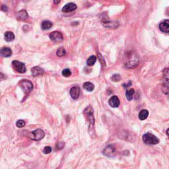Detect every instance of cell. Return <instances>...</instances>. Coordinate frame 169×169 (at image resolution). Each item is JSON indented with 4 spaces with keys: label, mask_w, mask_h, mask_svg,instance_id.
<instances>
[{
    "label": "cell",
    "mask_w": 169,
    "mask_h": 169,
    "mask_svg": "<svg viewBox=\"0 0 169 169\" xmlns=\"http://www.w3.org/2000/svg\"><path fill=\"white\" fill-rule=\"evenodd\" d=\"M111 79H112L113 81H119L121 79V77H120V75L119 74H114V75L112 76V78H111Z\"/></svg>",
    "instance_id": "cell-27"
},
{
    "label": "cell",
    "mask_w": 169,
    "mask_h": 169,
    "mask_svg": "<svg viewBox=\"0 0 169 169\" xmlns=\"http://www.w3.org/2000/svg\"><path fill=\"white\" fill-rule=\"evenodd\" d=\"M142 140L145 144L156 145L159 143V140L153 134L147 133L144 134L142 137Z\"/></svg>",
    "instance_id": "cell-2"
},
{
    "label": "cell",
    "mask_w": 169,
    "mask_h": 169,
    "mask_svg": "<svg viewBox=\"0 0 169 169\" xmlns=\"http://www.w3.org/2000/svg\"><path fill=\"white\" fill-rule=\"evenodd\" d=\"M69 92H70V95L71 96V98L74 99V100L77 99L80 95L81 92L80 88L79 87H73L70 89Z\"/></svg>",
    "instance_id": "cell-11"
},
{
    "label": "cell",
    "mask_w": 169,
    "mask_h": 169,
    "mask_svg": "<svg viewBox=\"0 0 169 169\" xmlns=\"http://www.w3.org/2000/svg\"><path fill=\"white\" fill-rule=\"evenodd\" d=\"M1 54L3 57H10L12 55V50L8 47H4L1 50Z\"/></svg>",
    "instance_id": "cell-16"
},
{
    "label": "cell",
    "mask_w": 169,
    "mask_h": 169,
    "mask_svg": "<svg viewBox=\"0 0 169 169\" xmlns=\"http://www.w3.org/2000/svg\"><path fill=\"white\" fill-rule=\"evenodd\" d=\"M28 136L32 140L40 141L44 138L45 133L42 129H37L28 134Z\"/></svg>",
    "instance_id": "cell-5"
},
{
    "label": "cell",
    "mask_w": 169,
    "mask_h": 169,
    "mask_svg": "<svg viewBox=\"0 0 169 169\" xmlns=\"http://www.w3.org/2000/svg\"><path fill=\"white\" fill-rule=\"evenodd\" d=\"M134 92H135V91H134L133 89H131L127 90V91H126V99H128L129 101H130L132 100Z\"/></svg>",
    "instance_id": "cell-22"
},
{
    "label": "cell",
    "mask_w": 169,
    "mask_h": 169,
    "mask_svg": "<svg viewBox=\"0 0 169 169\" xmlns=\"http://www.w3.org/2000/svg\"><path fill=\"white\" fill-rule=\"evenodd\" d=\"M96 61V57L95 56V55H91V56H90L89 58H88L87 61V64L88 66H92L94 64H95Z\"/></svg>",
    "instance_id": "cell-23"
},
{
    "label": "cell",
    "mask_w": 169,
    "mask_h": 169,
    "mask_svg": "<svg viewBox=\"0 0 169 169\" xmlns=\"http://www.w3.org/2000/svg\"><path fill=\"white\" fill-rule=\"evenodd\" d=\"M1 10L3 11H8V8L5 5H3L1 6Z\"/></svg>",
    "instance_id": "cell-30"
},
{
    "label": "cell",
    "mask_w": 169,
    "mask_h": 169,
    "mask_svg": "<svg viewBox=\"0 0 169 169\" xmlns=\"http://www.w3.org/2000/svg\"><path fill=\"white\" fill-rule=\"evenodd\" d=\"M56 169H59V168H56Z\"/></svg>",
    "instance_id": "cell-33"
},
{
    "label": "cell",
    "mask_w": 169,
    "mask_h": 169,
    "mask_svg": "<svg viewBox=\"0 0 169 169\" xmlns=\"http://www.w3.org/2000/svg\"><path fill=\"white\" fill-rule=\"evenodd\" d=\"M66 52L64 48H60L59 49L57 50V52H56V54L58 57L64 56V55H66Z\"/></svg>",
    "instance_id": "cell-24"
},
{
    "label": "cell",
    "mask_w": 169,
    "mask_h": 169,
    "mask_svg": "<svg viewBox=\"0 0 169 169\" xmlns=\"http://www.w3.org/2000/svg\"><path fill=\"white\" fill-rule=\"evenodd\" d=\"M19 86L21 87L23 91L26 94H28L32 91L33 89V84L31 81L27 79H23L19 82Z\"/></svg>",
    "instance_id": "cell-4"
},
{
    "label": "cell",
    "mask_w": 169,
    "mask_h": 169,
    "mask_svg": "<svg viewBox=\"0 0 169 169\" xmlns=\"http://www.w3.org/2000/svg\"><path fill=\"white\" fill-rule=\"evenodd\" d=\"M31 73L33 77H36V76L42 75L44 73V71L42 68H40L38 66H35L31 69Z\"/></svg>",
    "instance_id": "cell-14"
},
{
    "label": "cell",
    "mask_w": 169,
    "mask_h": 169,
    "mask_svg": "<svg viewBox=\"0 0 169 169\" xmlns=\"http://www.w3.org/2000/svg\"><path fill=\"white\" fill-rule=\"evenodd\" d=\"M148 116H149V112L147 110H142L139 113V118L141 120H144L147 118Z\"/></svg>",
    "instance_id": "cell-20"
},
{
    "label": "cell",
    "mask_w": 169,
    "mask_h": 169,
    "mask_svg": "<svg viewBox=\"0 0 169 169\" xmlns=\"http://www.w3.org/2000/svg\"><path fill=\"white\" fill-rule=\"evenodd\" d=\"M76 9H77L76 4L73 3H69L64 6V8H62V11L64 13H69L75 11Z\"/></svg>",
    "instance_id": "cell-12"
},
{
    "label": "cell",
    "mask_w": 169,
    "mask_h": 169,
    "mask_svg": "<svg viewBox=\"0 0 169 169\" xmlns=\"http://www.w3.org/2000/svg\"><path fill=\"white\" fill-rule=\"evenodd\" d=\"M103 154L105 155L110 157H114L116 155V150L115 147L112 145H108L105 149L103 150Z\"/></svg>",
    "instance_id": "cell-10"
},
{
    "label": "cell",
    "mask_w": 169,
    "mask_h": 169,
    "mask_svg": "<svg viewBox=\"0 0 169 169\" xmlns=\"http://www.w3.org/2000/svg\"><path fill=\"white\" fill-rule=\"evenodd\" d=\"M139 59L135 53H131L128 57H127V61L125 63V66L127 68H133L138 66Z\"/></svg>",
    "instance_id": "cell-1"
},
{
    "label": "cell",
    "mask_w": 169,
    "mask_h": 169,
    "mask_svg": "<svg viewBox=\"0 0 169 169\" xmlns=\"http://www.w3.org/2000/svg\"><path fill=\"white\" fill-rule=\"evenodd\" d=\"M13 68L15 69V70L20 73H23L26 72V67L25 64L22 63L18 60H14L12 62Z\"/></svg>",
    "instance_id": "cell-7"
},
{
    "label": "cell",
    "mask_w": 169,
    "mask_h": 169,
    "mask_svg": "<svg viewBox=\"0 0 169 169\" xmlns=\"http://www.w3.org/2000/svg\"><path fill=\"white\" fill-rule=\"evenodd\" d=\"M84 114L89 122V128H93L94 124V118L93 116V109L91 106H88L84 110Z\"/></svg>",
    "instance_id": "cell-6"
},
{
    "label": "cell",
    "mask_w": 169,
    "mask_h": 169,
    "mask_svg": "<svg viewBox=\"0 0 169 169\" xmlns=\"http://www.w3.org/2000/svg\"><path fill=\"white\" fill-rule=\"evenodd\" d=\"M49 37L50 40L54 42H60L64 40L63 34L59 31H54L51 32Z\"/></svg>",
    "instance_id": "cell-9"
},
{
    "label": "cell",
    "mask_w": 169,
    "mask_h": 169,
    "mask_svg": "<svg viewBox=\"0 0 169 169\" xmlns=\"http://www.w3.org/2000/svg\"><path fill=\"white\" fill-rule=\"evenodd\" d=\"M54 3H56V4H57V3H60V1H54Z\"/></svg>",
    "instance_id": "cell-32"
},
{
    "label": "cell",
    "mask_w": 169,
    "mask_h": 169,
    "mask_svg": "<svg viewBox=\"0 0 169 169\" xmlns=\"http://www.w3.org/2000/svg\"><path fill=\"white\" fill-rule=\"evenodd\" d=\"M62 73L63 76L66 77H68L71 75V71H70V69H64V70L62 71Z\"/></svg>",
    "instance_id": "cell-25"
},
{
    "label": "cell",
    "mask_w": 169,
    "mask_h": 169,
    "mask_svg": "<svg viewBox=\"0 0 169 169\" xmlns=\"http://www.w3.org/2000/svg\"><path fill=\"white\" fill-rule=\"evenodd\" d=\"M17 15V18L20 20H26L28 18V13L27 11L25 10V9H23V10L18 11Z\"/></svg>",
    "instance_id": "cell-17"
},
{
    "label": "cell",
    "mask_w": 169,
    "mask_h": 169,
    "mask_svg": "<svg viewBox=\"0 0 169 169\" xmlns=\"http://www.w3.org/2000/svg\"><path fill=\"white\" fill-rule=\"evenodd\" d=\"M101 23L105 27L109 28V29H115L118 27L119 23L118 21H113L108 19L107 17H104L102 18Z\"/></svg>",
    "instance_id": "cell-8"
},
{
    "label": "cell",
    "mask_w": 169,
    "mask_h": 169,
    "mask_svg": "<svg viewBox=\"0 0 169 169\" xmlns=\"http://www.w3.org/2000/svg\"><path fill=\"white\" fill-rule=\"evenodd\" d=\"M108 103H109V105L111 107H112V108L118 107L120 104L118 97L116 96H113L111 97V98L109 99Z\"/></svg>",
    "instance_id": "cell-13"
},
{
    "label": "cell",
    "mask_w": 169,
    "mask_h": 169,
    "mask_svg": "<svg viewBox=\"0 0 169 169\" xmlns=\"http://www.w3.org/2000/svg\"><path fill=\"white\" fill-rule=\"evenodd\" d=\"M163 83L162 90L165 94L169 92V69L165 68L163 70Z\"/></svg>",
    "instance_id": "cell-3"
},
{
    "label": "cell",
    "mask_w": 169,
    "mask_h": 169,
    "mask_svg": "<svg viewBox=\"0 0 169 169\" xmlns=\"http://www.w3.org/2000/svg\"><path fill=\"white\" fill-rule=\"evenodd\" d=\"M52 23L50 21H44L41 24V28L42 30H48L50 29L52 27Z\"/></svg>",
    "instance_id": "cell-18"
},
{
    "label": "cell",
    "mask_w": 169,
    "mask_h": 169,
    "mask_svg": "<svg viewBox=\"0 0 169 169\" xmlns=\"http://www.w3.org/2000/svg\"><path fill=\"white\" fill-rule=\"evenodd\" d=\"M64 145H65V143L64 142H59V143H57L56 147H57V149H62L64 147Z\"/></svg>",
    "instance_id": "cell-29"
},
{
    "label": "cell",
    "mask_w": 169,
    "mask_h": 169,
    "mask_svg": "<svg viewBox=\"0 0 169 169\" xmlns=\"http://www.w3.org/2000/svg\"><path fill=\"white\" fill-rule=\"evenodd\" d=\"M159 29L162 32L168 33L169 32V20H165L159 25Z\"/></svg>",
    "instance_id": "cell-15"
},
{
    "label": "cell",
    "mask_w": 169,
    "mask_h": 169,
    "mask_svg": "<svg viewBox=\"0 0 169 169\" xmlns=\"http://www.w3.org/2000/svg\"><path fill=\"white\" fill-rule=\"evenodd\" d=\"M16 126H17L18 128H23L25 126V122L23 120H19L16 122Z\"/></svg>",
    "instance_id": "cell-26"
},
{
    "label": "cell",
    "mask_w": 169,
    "mask_h": 169,
    "mask_svg": "<svg viewBox=\"0 0 169 169\" xmlns=\"http://www.w3.org/2000/svg\"><path fill=\"white\" fill-rule=\"evenodd\" d=\"M83 88H84L85 90H87V91L91 92L94 90V86L91 82H85L84 84H83Z\"/></svg>",
    "instance_id": "cell-21"
},
{
    "label": "cell",
    "mask_w": 169,
    "mask_h": 169,
    "mask_svg": "<svg viewBox=\"0 0 169 169\" xmlns=\"http://www.w3.org/2000/svg\"><path fill=\"white\" fill-rule=\"evenodd\" d=\"M15 39V34L12 32L8 31L5 33V40L7 42H11Z\"/></svg>",
    "instance_id": "cell-19"
},
{
    "label": "cell",
    "mask_w": 169,
    "mask_h": 169,
    "mask_svg": "<svg viewBox=\"0 0 169 169\" xmlns=\"http://www.w3.org/2000/svg\"><path fill=\"white\" fill-rule=\"evenodd\" d=\"M52 152V147L50 146H46L44 148L43 150V153L44 154H49L50 153Z\"/></svg>",
    "instance_id": "cell-28"
},
{
    "label": "cell",
    "mask_w": 169,
    "mask_h": 169,
    "mask_svg": "<svg viewBox=\"0 0 169 169\" xmlns=\"http://www.w3.org/2000/svg\"><path fill=\"white\" fill-rule=\"evenodd\" d=\"M166 135H167V136L169 138V129H168L167 131H166Z\"/></svg>",
    "instance_id": "cell-31"
}]
</instances>
